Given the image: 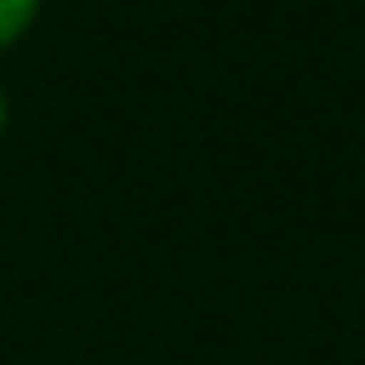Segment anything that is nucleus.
I'll return each mask as SVG.
<instances>
[{
	"mask_svg": "<svg viewBox=\"0 0 365 365\" xmlns=\"http://www.w3.org/2000/svg\"><path fill=\"white\" fill-rule=\"evenodd\" d=\"M42 19V0H0V56L14 51Z\"/></svg>",
	"mask_w": 365,
	"mask_h": 365,
	"instance_id": "1",
	"label": "nucleus"
},
{
	"mask_svg": "<svg viewBox=\"0 0 365 365\" xmlns=\"http://www.w3.org/2000/svg\"><path fill=\"white\" fill-rule=\"evenodd\" d=\"M5 130H9V88L0 79V139H5Z\"/></svg>",
	"mask_w": 365,
	"mask_h": 365,
	"instance_id": "2",
	"label": "nucleus"
}]
</instances>
